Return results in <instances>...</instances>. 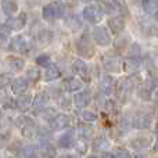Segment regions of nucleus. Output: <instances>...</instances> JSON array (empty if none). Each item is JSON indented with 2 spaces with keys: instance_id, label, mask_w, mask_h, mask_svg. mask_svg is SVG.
I'll return each mask as SVG.
<instances>
[{
  "instance_id": "obj_1",
  "label": "nucleus",
  "mask_w": 158,
  "mask_h": 158,
  "mask_svg": "<svg viewBox=\"0 0 158 158\" xmlns=\"http://www.w3.org/2000/svg\"><path fill=\"white\" fill-rule=\"evenodd\" d=\"M42 15H43L44 19H49V21L61 18V17L65 15V7L61 3H49V4L43 6Z\"/></svg>"
},
{
  "instance_id": "obj_2",
  "label": "nucleus",
  "mask_w": 158,
  "mask_h": 158,
  "mask_svg": "<svg viewBox=\"0 0 158 158\" xmlns=\"http://www.w3.org/2000/svg\"><path fill=\"white\" fill-rule=\"evenodd\" d=\"M75 49H77L78 54L83 58H90L94 56V46L87 38H79L75 42Z\"/></svg>"
},
{
  "instance_id": "obj_3",
  "label": "nucleus",
  "mask_w": 158,
  "mask_h": 158,
  "mask_svg": "<svg viewBox=\"0 0 158 158\" xmlns=\"http://www.w3.org/2000/svg\"><path fill=\"white\" fill-rule=\"evenodd\" d=\"M82 17H83L86 21L92 22V24H97L101 21L103 18V11L100 10L98 4H89L86 7H83L82 10Z\"/></svg>"
},
{
  "instance_id": "obj_4",
  "label": "nucleus",
  "mask_w": 158,
  "mask_h": 158,
  "mask_svg": "<svg viewBox=\"0 0 158 158\" xmlns=\"http://www.w3.org/2000/svg\"><path fill=\"white\" fill-rule=\"evenodd\" d=\"M92 38L100 46H108L111 43V36L104 27H96L92 32Z\"/></svg>"
},
{
  "instance_id": "obj_5",
  "label": "nucleus",
  "mask_w": 158,
  "mask_h": 158,
  "mask_svg": "<svg viewBox=\"0 0 158 158\" xmlns=\"http://www.w3.org/2000/svg\"><path fill=\"white\" fill-rule=\"evenodd\" d=\"M151 115L146 114V112H137L132 117V126L136 129H147L151 125Z\"/></svg>"
},
{
  "instance_id": "obj_6",
  "label": "nucleus",
  "mask_w": 158,
  "mask_h": 158,
  "mask_svg": "<svg viewBox=\"0 0 158 158\" xmlns=\"http://www.w3.org/2000/svg\"><path fill=\"white\" fill-rule=\"evenodd\" d=\"M27 14H21V15H11L10 18L6 21V27L10 31H19L27 25Z\"/></svg>"
},
{
  "instance_id": "obj_7",
  "label": "nucleus",
  "mask_w": 158,
  "mask_h": 158,
  "mask_svg": "<svg viewBox=\"0 0 158 158\" xmlns=\"http://www.w3.org/2000/svg\"><path fill=\"white\" fill-rule=\"evenodd\" d=\"M15 123H17V126H18L19 131L22 132L24 136H32L33 129H35V123H33V121L31 119V118L19 117L18 119L15 121Z\"/></svg>"
},
{
  "instance_id": "obj_8",
  "label": "nucleus",
  "mask_w": 158,
  "mask_h": 158,
  "mask_svg": "<svg viewBox=\"0 0 158 158\" xmlns=\"http://www.w3.org/2000/svg\"><path fill=\"white\" fill-rule=\"evenodd\" d=\"M72 69H74L75 74H77L81 79H83L85 82L90 81V72H89V67H87L86 61H83V60L74 61V64H72Z\"/></svg>"
},
{
  "instance_id": "obj_9",
  "label": "nucleus",
  "mask_w": 158,
  "mask_h": 158,
  "mask_svg": "<svg viewBox=\"0 0 158 158\" xmlns=\"http://www.w3.org/2000/svg\"><path fill=\"white\" fill-rule=\"evenodd\" d=\"M133 87H135V85L131 79H128V78L121 79L117 85V93H118V96L123 100V98H126L132 92H133Z\"/></svg>"
},
{
  "instance_id": "obj_10",
  "label": "nucleus",
  "mask_w": 158,
  "mask_h": 158,
  "mask_svg": "<svg viewBox=\"0 0 158 158\" xmlns=\"http://www.w3.org/2000/svg\"><path fill=\"white\" fill-rule=\"evenodd\" d=\"M71 123V118L65 114H57L52 121H50V129L53 131H61L69 126Z\"/></svg>"
},
{
  "instance_id": "obj_11",
  "label": "nucleus",
  "mask_w": 158,
  "mask_h": 158,
  "mask_svg": "<svg viewBox=\"0 0 158 158\" xmlns=\"http://www.w3.org/2000/svg\"><path fill=\"white\" fill-rule=\"evenodd\" d=\"M140 57H132L129 56L125 61L122 63V69L129 75H133L136 72H139V68H140Z\"/></svg>"
},
{
  "instance_id": "obj_12",
  "label": "nucleus",
  "mask_w": 158,
  "mask_h": 158,
  "mask_svg": "<svg viewBox=\"0 0 158 158\" xmlns=\"http://www.w3.org/2000/svg\"><path fill=\"white\" fill-rule=\"evenodd\" d=\"M107 27H108V29L111 31L114 35H119V33L125 29V19L121 15H114L108 19Z\"/></svg>"
},
{
  "instance_id": "obj_13",
  "label": "nucleus",
  "mask_w": 158,
  "mask_h": 158,
  "mask_svg": "<svg viewBox=\"0 0 158 158\" xmlns=\"http://www.w3.org/2000/svg\"><path fill=\"white\" fill-rule=\"evenodd\" d=\"M103 65L106 68V71L110 72H119L122 69V63L115 56H106L103 60Z\"/></svg>"
},
{
  "instance_id": "obj_14",
  "label": "nucleus",
  "mask_w": 158,
  "mask_h": 158,
  "mask_svg": "<svg viewBox=\"0 0 158 158\" xmlns=\"http://www.w3.org/2000/svg\"><path fill=\"white\" fill-rule=\"evenodd\" d=\"M32 100H33V97L29 93H25V92L19 93L15 100V107L18 110H21V111H27V110L32 106Z\"/></svg>"
},
{
  "instance_id": "obj_15",
  "label": "nucleus",
  "mask_w": 158,
  "mask_h": 158,
  "mask_svg": "<svg viewBox=\"0 0 158 158\" xmlns=\"http://www.w3.org/2000/svg\"><path fill=\"white\" fill-rule=\"evenodd\" d=\"M114 79H112L110 75H103L100 78V82H98V87H100L101 93L103 94H111L114 92Z\"/></svg>"
},
{
  "instance_id": "obj_16",
  "label": "nucleus",
  "mask_w": 158,
  "mask_h": 158,
  "mask_svg": "<svg viewBox=\"0 0 158 158\" xmlns=\"http://www.w3.org/2000/svg\"><path fill=\"white\" fill-rule=\"evenodd\" d=\"M28 46V42L24 36L17 35L14 38H11L10 44H8V49L13 50V52H24Z\"/></svg>"
},
{
  "instance_id": "obj_17",
  "label": "nucleus",
  "mask_w": 158,
  "mask_h": 158,
  "mask_svg": "<svg viewBox=\"0 0 158 158\" xmlns=\"http://www.w3.org/2000/svg\"><path fill=\"white\" fill-rule=\"evenodd\" d=\"M151 143H153V140H151L150 137L140 136V137H136V139L132 140L131 147L135 148V150H137V151H142V150H147V148H150Z\"/></svg>"
},
{
  "instance_id": "obj_18",
  "label": "nucleus",
  "mask_w": 158,
  "mask_h": 158,
  "mask_svg": "<svg viewBox=\"0 0 158 158\" xmlns=\"http://www.w3.org/2000/svg\"><path fill=\"white\" fill-rule=\"evenodd\" d=\"M92 100V94L89 90H82L79 93H75L74 96V104L77 107H86L87 104H90Z\"/></svg>"
},
{
  "instance_id": "obj_19",
  "label": "nucleus",
  "mask_w": 158,
  "mask_h": 158,
  "mask_svg": "<svg viewBox=\"0 0 158 158\" xmlns=\"http://www.w3.org/2000/svg\"><path fill=\"white\" fill-rule=\"evenodd\" d=\"M0 7H2L3 13L8 17L15 15L17 11H18V4H17L15 0H2L0 2Z\"/></svg>"
},
{
  "instance_id": "obj_20",
  "label": "nucleus",
  "mask_w": 158,
  "mask_h": 158,
  "mask_svg": "<svg viewBox=\"0 0 158 158\" xmlns=\"http://www.w3.org/2000/svg\"><path fill=\"white\" fill-rule=\"evenodd\" d=\"M63 86H64V89H65L67 92L75 93V92H78V90L82 89V82L79 81V79H77V78L69 77V78H65L63 81Z\"/></svg>"
},
{
  "instance_id": "obj_21",
  "label": "nucleus",
  "mask_w": 158,
  "mask_h": 158,
  "mask_svg": "<svg viewBox=\"0 0 158 158\" xmlns=\"http://www.w3.org/2000/svg\"><path fill=\"white\" fill-rule=\"evenodd\" d=\"M28 89V79L27 78H15L11 82V90L15 94L24 93Z\"/></svg>"
},
{
  "instance_id": "obj_22",
  "label": "nucleus",
  "mask_w": 158,
  "mask_h": 158,
  "mask_svg": "<svg viewBox=\"0 0 158 158\" xmlns=\"http://www.w3.org/2000/svg\"><path fill=\"white\" fill-rule=\"evenodd\" d=\"M60 77H61V72L56 64L50 63L49 65H46V69H44V79H46L47 82L56 81V79H58Z\"/></svg>"
},
{
  "instance_id": "obj_23",
  "label": "nucleus",
  "mask_w": 158,
  "mask_h": 158,
  "mask_svg": "<svg viewBox=\"0 0 158 158\" xmlns=\"http://www.w3.org/2000/svg\"><path fill=\"white\" fill-rule=\"evenodd\" d=\"M7 64H8L11 71H21V69H24V67H25V61L19 57H14V56H11V57L7 58Z\"/></svg>"
},
{
  "instance_id": "obj_24",
  "label": "nucleus",
  "mask_w": 158,
  "mask_h": 158,
  "mask_svg": "<svg viewBox=\"0 0 158 158\" xmlns=\"http://www.w3.org/2000/svg\"><path fill=\"white\" fill-rule=\"evenodd\" d=\"M110 146H111V143L106 136H97L93 142V150H107V148H110Z\"/></svg>"
},
{
  "instance_id": "obj_25",
  "label": "nucleus",
  "mask_w": 158,
  "mask_h": 158,
  "mask_svg": "<svg viewBox=\"0 0 158 158\" xmlns=\"http://www.w3.org/2000/svg\"><path fill=\"white\" fill-rule=\"evenodd\" d=\"M49 100H50L49 96H47L44 92H40V93H38V94L33 97L32 106H35L36 108H42V107H44V106L49 104Z\"/></svg>"
},
{
  "instance_id": "obj_26",
  "label": "nucleus",
  "mask_w": 158,
  "mask_h": 158,
  "mask_svg": "<svg viewBox=\"0 0 158 158\" xmlns=\"http://www.w3.org/2000/svg\"><path fill=\"white\" fill-rule=\"evenodd\" d=\"M39 154H42L43 157H56L57 153H56V148L53 147V144L47 142H43L39 147Z\"/></svg>"
},
{
  "instance_id": "obj_27",
  "label": "nucleus",
  "mask_w": 158,
  "mask_h": 158,
  "mask_svg": "<svg viewBox=\"0 0 158 158\" xmlns=\"http://www.w3.org/2000/svg\"><path fill=\"white\" fill-rule=\"evenodd\" d=\"M77 133L81 139H90V137H93V135H94V129L90 125H82L78 128Z\"/></svg>"
},
{
  "instance_id": "obj_28",
  "label": "nucleus",
  "mask_w": 158,
  "mask_h": 158,
  "mask_svg": "<svg viewBox=\"0 0 158 158\" xmlns=\"http://www.w3.org/2000/svg\"><path fill=\"white\" fill-rule=\"evenodd\" d=\"M65 25L72 31H78L82 28V22H81V18L77 15H68L65 18Z\"/></svg>"
},
{
  "instance_id": "obj_29",
  "label": "nucleus",
  "mask_w": 158,
  "mask_h": 158,
  "mask_svg": "<svg viewBox=\"0 0 158 158\" xmlns=\"http://www.w3.org/2000/svg\"><path fill=\"white\" fill-rule=\"evenodd\" d=\"M112 6L115 7L117 13H119L121 15H128L129 10H128V6H126L125 0H111Z\"/></svg>"
},
{
  "instance_id": "obj_30",
  "label": "nucleus",
  "mask_w": 158,
  "mask_h": 158,
  "mask_svg": "<svg viewBox=\"0 0 158 158\" xmlns=\"http://www.w3.org/2000/svg\"><path fill=\"white\" fill-rule=\"evenodd\" d=\"M142 7L147 14H154L157 11L156 0H142Z\"/></svg>"
},
{
  "instance_id": "obj_31",
  "label": "nucleus",
  "mask_w": 158,
  "mask_h": 158,
  "mask_svg": "<svg viewBox=\"0 0 158 158\" xmlns=\"http://www.w3.org/2000/svg\"><path fill=\"white\" fill-rule=\"evenodd\" d=\"M74 144V137L71 135H63V136L58 139V146L61 148H69Z\"/></svg>"
},
{
  "instance_id": "obj_32",
  "label": "nucleus",
  "mask_w": 158,
  "mask_h": 158,
  "mask_svg": "<svg viewBox=\"0 0 158 158\" xmlns=\"http://www.w3.org/2000/svg\"><path fill=\"white\" fill-rule=\"evenodd\" d=\"M27 79L29 82H38L40 79V71L35 67H29L27 69Z\"/></svg>"
},
{
  "instance_id": "obj_33",
  "label": "nucleus",
  "mask_w": 158,
  "mask_h": 158,
  "mask_svg": "<svg viewBox=\"0 0 158 158\" xmlns=\"http://www.w3.org/2000/svg\"><path fill=\"white\" fill-rule=\"evenodd\" d=\"M78 115H79V117H81L83 121H89V122H93V121L97 119V115H96V112L89 111V110H79V111H78Z\"/></svg>"
},
{
  "instance_id": "obj_34",
  "label": "nucleus",
  "mask_w": 158,
  "mask_h": 158,
  "mask_svg": "<svg viewBox=\"0 0 158 158\" xmlns=\"http://www.w3.org/2000/svg\"><path fill=\"white\" fill-rule=\"evenodd\" d=\"M98 7H100V10L103 11V14H115L117 13V10H115V7L112 6V3H107V2H103L101 0L100 3H98Z\"/></svg>"
},
{
  "instance_id": "obj_35",
  "label": "nucleus",
  "mask_w": 158,
  "mask_h": 158,
  "mask_svg": "<svg viewBox=\"0 0 158 158\" xmlns=\"http://www.w3.org/2000/svg\"><path fill=\"white\" fill-rule=\"evenodd\" d=\"M52 36H53V33L50 32V31H47V29H42L40 32L38 33V40L43 42V43H47V42L52 40Z\"/></svg>"
},
{
  "instance_id": "obj_36",
  "label": "nucleus",
  "mask_w": 158,
  "mask_h": 158,
  "mask_svg": "<svg viewBox=\"0 0 158 158\" xmlns=\"http://www.w3.org/2000/svg\"><path fill=\"white\" fill-rule=\"evenodd\" d=\"M139 97L143 98V100H150L151 97V87L150 86H142L139 89Z\"/></svg>"
},
{
  "instance_id": "obj_37",
  "label": "nucleus",
  "mask_w": 158,
  "mask_h": 158,
  "mask_svg": "<svg viewBox=\"0 0 158 158\" xmlns=\"http://www.w3.org/2000/svg\"><path fill=\"white\" fill-rule=\"evenodd\" d=\"M50 56H47V54H40V56H38L36 57V64H38L39 67H46V65H49L50 64Z\"/></svg>"
},
{
  "instance_id": "obj_38",
  "label": "nucleus",
  "mask_w": 158,
  "mask_h": 158,
  "mask_svg": "<svg viewBox=\"0 0 158 158\" xmlns=\"http://www.w3.org/2000/svg\"><path fill=\"white\" fill-rule=\"evenodd\" d=\"M128 54L132 56V57H140V54H142V46L139 43H133L131 46V49H129Z\"/></svg>"
},
{
  "instance_id": "obj_39",
  "label": "nucleus",
  "mask_w": 158,
  "mask_h": 158,
  "mask_svg": "<svg viewBox=\"0 0 158 158\" xmlns=\"http://www.w3.org/2000/svg\"><path fill=\"white\" fill-rule=\"evenodd\" d=\"M11 136V129L8 125H0V140H7Z\"/></svg>"
},
{
  "instance_id": "obj_40",
  "label": "nucleus",
  "mask_w": 158,
  "mask_h": 158,
  "mask_svg": "<svg viewBox=\"0 0 158 158\" xmlns=\"http://www.w3.org/2000/svg\"><path fill=\"white\" fill-rule=\"evenodd\" d=\"M112 154H114L115 157H119V158H128V157H131V153H129L126 148H122V147H117Z\"/></svg>"
},
{
  "instance_id": "obj_41",
  "label": "nucleus",
  "mask_w": 158,
  "mask_h": 158,
  "mask_svg": "<svg viewBox=\"0 0 158 158\" xmlns=\"http://www.w3.org/2000/svg\"><path fill=\"white\" fill-rule=\"evenodd\" d=\"M148 65H150L151 69L158 71V54H151L148 57Z\"/></svg>"
},
{
  "instance_id": "obj_42",
  "label": "nucleus",
  "mask_w": 158,
  "mask_h": 158,
  "mask_svg": "<svg viewBox=\"0 0 158 158\" xmlns=\"http://www.w3.org/2000/svg\"><path fill=\"white\" fill-rule=\"evenodd\" d=\"M35 150H36L35 147H25V148H22V151L19 154L24 157H35L39 154V153H35Z\"/></svg>"
},
{
  "instance_id": "obj_43",
  "label": "nucleus",
  "mask_w": 158,
  "mask_h": 158,
  "mask_svg": "<svg viewBox=\"0 0 158 158\" xmlns=\"http://www.w3.org/2000/svg\"><path fill=\"white\" fill-rule=\"evenodd\" d=\"M43 114H44V118H46V119L52 121L53 118H54L56 115H57V111H56L54 108H50V110H46V111H44Z\"/></svg>"
},
{
  "instance_id": "obj_44",
  "label": "nucleus",
  "mask_w": 158,
  "mask_h": 158,
  "mask_svg": "<svg viewBox=\"0 0 158 158\" xmlns=\"http://www.w3.org/2000/svg\"><path fill=\"white\" fill-rule=\"evenodd\" d=\"M10 32L11 31L8 29L6 25H2V27H0V39H6L8 35H10Z\"/></svg>"
},
{
  "instance_id": "obj_45",
  "label": "nucleus",
  "mask_w": 158,
  "mask_h": 158,
  "mask_svg": "<svg viewBox=\"0 0 158 158\" xmlns=\"http://www.w3.org/2000/svg\"><path fill=\"white\" fill-rule=\"evenodd\" d=\"M8 79H10V75H4V74L0 75V90H2L3 87H4L8 83V82H7Z\"/></svg>"
},
{
  "instance_id": "obj_46",
  "label": "nucleus",
  "mask_w": 158,
  "mask_h": 158,
  "mask_svg": "<svg viewBox=\"0 0 158 158\" xmlns=\"http://www.w3.org/2000/svg\"><path fill=\"white\" fill-rule=\"evenodd\" d=\"M126 42H128V38H119L117 42H115V47H117V49H118V47H122V49H123Z\"/></svg>"
},
{
  "instance_id": "obj_47",
  "label": "nucleus",
  "mask_w": 158,
  "mask_h": 158,
  "mask_svg": "<svg viewBox=\"0 0 158 158\" xmlns=\"http://www.w3.org/2000/svg\"><path fill=\"white\" fill-rule=\"evenodd\" d=\"M75 150H77V153L78 154H85L86 153V144H82V143H78L77 144V148H75Z\"/></svg>"
},
{
  "instance_id": "obj_48",
  "label": "nucleus",
  "mask_w": 158,
  "mask_h": 158,
  "mask_svg": "<svg viewBox=\"0 0 158 158\" xmlns=\"http://www.w3.org/2000/svg\"><path fill=\"white\" fill-rule=\"evenodd\" d=\"M154 17H156V19H157V21H158V10L156 11V13H154Z\"/></svg>"
},
{
  "instance_id": "obj_49",
  "label": "nucleus",
  "mask_w": 158,
  "mask_h": 158,
  "mask_svg": "<svg viewBox=\"0 0 158 158\" xmlns=\"http://www.w3.org/2000/svg\"><path fill=\"white\" fill-rule=\"evenodd\" d=\"M156 135L158 136V122H157V125H156Z\"/></svg>"
},
{
  "instance_id": "obj_50",
  "label": "nucleus",
  "mask_w": 158,
  "mask_h": 158,
  "mask_svg": "<svg viewBox=\"0 0 158 158\" xmlns=\"http://www.w3.org/2000/svg\"><path fill=\"white\" fill-rule=\"evenodd\" d=\"M2 118H3V111H2V108H0V121H2Z\"/></svg>"
},
{
  "instance_id": "obj_51",
  "label": "nucleus",
  "mask_w": 158,
  "mask_h": 158,
  "mask_svg": "<svg viewBox=\"0 0 158 158\" xmlns=\"http://www.w3.org/2000/svg\"><path fill=\"white\" fill-rule=\"evenodd\" d=\"M156 101H157V103H158V92L156 93Z\"/></svg>"
},
{
  "instance_id": "obj_52",
  "label": "nucleus",
  "mask_w": 158,
  "mask_h": 158,
  "mask_svg": "<svg viewBox=\"0 0 158 158\" xmlns=\"http://www.w3.org/2000/svg\"><path fill=\"white\" fill-rule=\"evenodd\" d=\"M156 2H157V6H158V0H156Z\"/></svg>"
}]
</instances>
